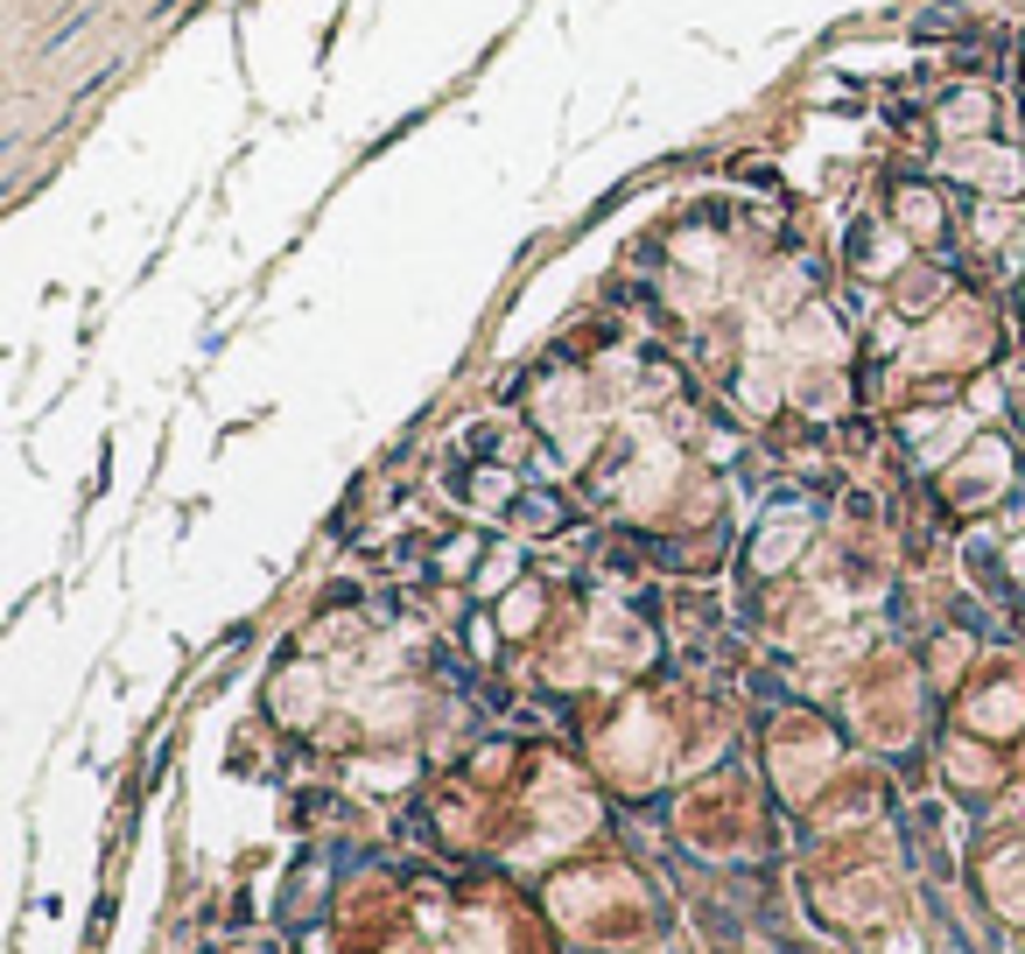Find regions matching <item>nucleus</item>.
<instances>
[{
  "label": "nucleus",
  "instance_id": "1",
  "mask_svg": "<svg viewBox=\"0 0 1025 954\" xmlns=\"http://www.w3.org/2000/svg\"><path fill=\"white\" fill-rule=\"evenodd\" d=\"M85 29H91V8H71V14H64V22H56V29L43 35V50H35V56H56V50H71V43H78V35H85Z\"/></svg>",
  "mask_w": 1025,
  "mask_h": 954
}]
</instances>
